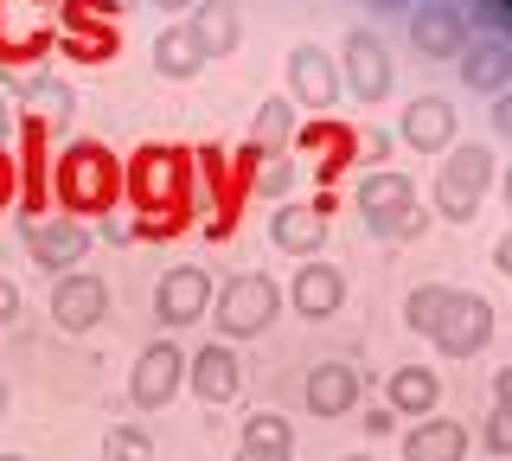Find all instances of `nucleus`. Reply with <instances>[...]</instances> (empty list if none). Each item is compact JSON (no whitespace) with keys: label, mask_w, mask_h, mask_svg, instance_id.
Returning a JSON list of instances; mask_svg holds the SVG:
<instances>
[{"label":"nucleus","mask_w":512,"mask_h":461,"mask_svg":"<svg viewBox=\"0 0 512 461\" xmlns=\"http://www.w3.org/2000/svg\"><path fill=\"white\" fill-rule=\"evenodd\" d=\"M52 135H58V129L39 116V109H26V116L13 122V141H20L13 167H20V212H26V225L52 212V154H58Z\"/></svg>","instance_id":"8"},{"label":"nucleus","mask_w":512,"mask_h":461,"mask_svg":"<svg viewBox=\"0 0 512 461\" xmlns=\"http://www.w3.org/2000/svg\"><path fill=\"white\" fill-rule=\"evenodd\" d=\"M295 154L308 161L320 193H333V186L352 173V161H365V135L352 129V122H340V116H314V122L295 129Z\"/></svg>","instance_id":"7"},{"label":"nucleus","mask_w":512,"mask_h":461,"mask_svg":"<svg viewBox=\"0 0 512 461\" xmlns=\"http://www.w3.org/2000/svg\"><path fill=\"white\" fill-rule=\"evenodd\" d=\"M192 45H199L205 58H231L237 45H244V13H237V0H199L186 20Z\"/></svg>","instance_id":"23"},{"label":"nucleus","mask_w":512,"mask_h":461,"mask_svg":"<svg viewBox=\"0 0 512 461\" xmlns=\"http://www.w3.org/2000/svg\"><path fill=\"white\" fill-rule=\"evenodd\" d=\"M160 13H186V7H199V0H154Z\"/></svg>","instance_id":"42"},{"label":"nucleus","mask_w":512,"mask_h":461,"mask_svg":"<svg viewBox=\"0 0 512 461\" xmlns=\"http://www.w3.org/2000/svg\"><path fill=\"white\" fill-rule=\"evenodd\" d=\"M397 129H404V148H416V154H448L461 122H455V103L448 97H410Z\"/></svg>","instance_id":"20"},{"label":"nucleus","mask_w":512,"mask_h":461,"mask_svg":"<svg viewBox=\"0 0 512 461\" xmlns=\"http://www.w3.org/2000/svg\"><path fill=\"white\" fill-rule=\"evenodd\" d=\"M0 410H7V378H0Z\"/></svg>","instance_id":"46"},{"label":"nucleus","mask_w":512,"mask_h":461,"mask_svg":"<svg viewBox=\"0 0 512 461\" xmlns=\"http://www.w3.org/2000/svg\"><path fill=\"white\" fill-rule=\"evenodd\" d=\"M436 397H442V378L429 365H397L391 385H384V404L397 417H436Z\"/></svg>","instance_id":"27"},{"label":"nucleus","mask_w":512,"mask_h":461,"mask_svg":"<svg viewBox=\"0 0 512 461\" xmlns=\"http://www.w3.org/2000/svg\"><path fill=\"white\" fill-rule=\"evenodd\" d=\"M468 442H474L468 423H455V417H416L404 436H397V449H404V461H461V455H468Z\"/></svg>","instance_id":"22"},{"label":"nucleus","mask_w":512,"mask_h":461,"mask_svg":"<svg viewBox=\"0 0 512 461\" xmlns=\"http://www.w3.org/2000/svg\"><path fill=\"white\" fill-rule=\"evenodd\" d=\"M493 129L512 141V90H500V97H493Z\"/></svg>","instance_id":"37"},{"label":"nucleus","mask_w":512,"mask_h":461,"mask_svg":"<svg viewBox=\"0 0 512 461\" xmlns=\"http://www.w3.org/2000/svg\"><path fill=\"white\" fill-rule=\"evenodd\" d=\"M205 314H212V276H205L199 263L167 269V276H160V289H154V321L167 327V333H180L192 321H205Z\"/></svg>","instance_id":"13"},{"label":"nucleus","mask_w":512,"mask_h":461,"mask_svg":"<svg viewBox=\"0 0 512 461\" xmlns=\"http://www.w3.org/2000/svg\"><path fill=\"white\" fill-rule=\"evenodd\" d=\"M295 180H301V167H295V154H269V161H263V173H256V193H263V199H288V193H295Z\"/></svg>","instance_id":"32"},{"label":"nucleus","mask_w":512,"mask_h":461,"mask_svg":"<svg viewBox=\"0 0 512 461\" xmlns=\"http://www.w3.org/2000/svg\"><path fill=\"white\" fill-rule=\"evenodd\" d=\"M493 180H500V161H493L487 141H455L436 167V186H429V193H436V212L448 225H474V212H480V199H487Z\"/></svg>","instance_id":"3"},{"label":"nucleus","mask_w":512,"mask_h":461,"mask_svg":"<svg viewBox=\"0 0 512 461\" xmlns=\"http://www.w3.org/2000/svg\"><path fill=\"white\" fill-rule=\"evenodd\" d=\"M109 314V282L90 276V269H64L52 282V321L64 333H90L96 321Z\"/></svg>","instance_id":"17"},{"label":"nucleus","mask_w":512,"mask_h":461,"mask_svg":"<svg viewBox=\"0 0 512 461\" xmlns=\"http://www.w3.org/2000/svg\"><path fill=\"white\" fill-rule=\"evenodd\" d=\"M410 45L423 58H461L474 45V26L455 0H423V7L410 13Z\"/></svg>","instance_id":"16"},{"label":"nucleus","mask_w":512,"mask_h":461,"mask_svg":"<svg viewBox=\"0 0 512 461\" xmlns=\"http://www.w3.org/2000/svg\"><path fill=\"white\" fill-rule=\"evenodd\" d=\"M96 461H154V436L135 429V423H116L103 436V455H96Z\"/></svg>","instance_id":"31"},{"label":"nucleus","mask_w":512,"mask_h":461,"mask_svg":"<svg viewBox=\"0 0 512 461\" xmlns=\"http://www.w3.org/2000/svg\"><path fill=\"white\" fill-rule=\"evenodd\" d=\"M116 7H122V13H128V7H135V0H116Z\"/></svg>","instance_id":"48"},{"label":"nucleus","mask_w":512,"mask_h":461,"mask_svg":"<svg viewBox=\"0 0 512 461\" xmlns=\"http://www.w3.org/2000/svg\"><path fill=\"white\" fill-rule=\"evenodd\" d=\"M84 250H90V231H84V218L45 212V218H32V225H26V257L39 263V269H52V276H64V269H77V263H84Z\"/></svg>","instance_id":"15"},{"label":"nucleus","mask_w":512,"mask_h":461,"mask_svg":"<svg viewBox=\"0 0 512 461\" xmlns=\"http://www.w3.org/2000/svg\"><path fill=\"white\" fill-rule=\"evenodd\" d=\"M340 301H346V269L340 263L308 257L288 276V308H295L301 321H327V314H340Z\"/></svg>","instance_id":"19"},{"label":"nucleus","mask_w":512,"mask_h":461,"mask_svg":"<svg viewBox=\"0 0 512 461\" xmlns=\"http://www.w3.org/2000/svg\"><path fill=\"white\" fill-rule=\"evenodd\" d=\"M288 103H301V109H314V116H327L333 97H340V58L333 52H320V45H295L288 52Z\"/></svg>","instance_id":"14"},{"label":"nucleus","mask_w":512,"mask_h":461,"mask_svg":"<svg viewBox=\"0 0 512 461\" xmlns=\"http://www.w3.org/2000/svg\"><path fill=\"white\" fill-rule=\"evenodd\" d=\"M391 429H397V410L391 404H372V410H365V436H391Z\"/></svg>","instance_id":"35"},{"label":"nucleus","mask_w":512,"mask_h":461,"mask_svg":"<svg viewBox=\"0 0 512 461\" xmlns=\"http://www.w3.org/2000/svg\"><path fill=\"white\" fill-rule=\"evenodd\" d=\"M122 199H135V225L116 231L122 244H167L192 225L199 212V167H192V148L180 141H141L122 161Z\"/></svg>","instance_id":"1"},{"label":"nucleus","mask_w":512,"mask_h":461,"mask_svg":"<svg viewBox=\"0 0 512 461\" xmlns=\"http://www.w3.org/2000/svg\"><path fill=\"white\" fill-rule=\"evenodd\" d=\"M340 461H378V455H372V449H359V455H340Z\"/></svg>","instance_id":"45"},{"label":"nucleus","mask_w":512,"mask_h":461,"mask_svg":"<svg viewBox=\"0 0 512 461\" xmlns=\"http://www.w3.org/2000/svg\"><path fill=\"white\" fill-rule=\"evenodd\" d=\"M365 7H378V13H391V7H416V0H365Z\"/></svg>","instance_id":"43"},{"label":"nucleus","mask_w":512,"mask_h":461,"mask_svg":"<svg viewBox=\"0 0 512 461\" xmlns=\"http://www.w3.org/2000/svg\"><path fill=\"white\" fill-rule=\"evenodd\" d=\"M58 52H64V65H109L122 52V26L84 20V13H58Z\"/></svg>","instance_id":"21"},{"label":"nucleus","mask_w":512,"mask_h":461,"mask_svg":"<svg viewBox=\"0 0 512 461\" xmlns=\"http://www.w3.org/2000/svg\"><path fill=\"white\" fill-rule=\"evenodd\" d=\"M122 199V161L109 141L77 135L52 154V205L64 218H109Z\"/></svg>","instance_id":"2"},{"label":"nucleus","mask_w":512,"mask_h":461,"mask_svg":"<svg viewBox=\"0 0 512 461\" xmlns=\"http://www.w3.org/2000/svg\"><path fill=\"white\" fill-rule=\"evenodd\" d=\"M480 449L512 461V410H500V404L487 410V423H480Z\"/></svg>","instance_id":"33"},{"label":"nucleus","mask_w":512,"mask_h":461,"mask_svg":"<svg viewBox=\"0 0 512 461\" xmlns=\"http://www.w3.org/2000/svg\"><path fill=\"white\" fill-rule=\"evenodd\" d=\"M487 340H493V301L487 295H474V289H455V301H448V314H442V327H436V353L442 359H474V353H487Z\"/></svg>","instance_id":"12"},{"label":"nucleus","mask_w":512,"mask_h":461,"mask_svg":"<svg viewBox=\"0 0 512 461\" xmlns=\"http://www.w3.org/2000/svg\"><path fill=\"white\" fill-rule=\"evenodd\" d=\"M493 404L512 410V365H500V372H493Z\"/></svg>","instance_id":"38"},{"label":"nucleus","mask_w":512,"mask_h":461,"mask_svg":"<svg viewBox=\"0 0 512 461\" xmlns=\"http://www.w3.org/2000/svg\"><path fill=\"white\" fill-rule=\"evenodd\" d=\"M493 269L512 276V231H500V244H493Z\"/></svg>","instance_id":"39"},{"label":"nucleus","mask_w":512,"mask_h":461,"mask_svg":"<svg viewBox=\"0 0 512 461\" xmlns=\"http://www.w3.org/2000/svg\"><path fill=\"white\" fill-rule=\"evenodd\" d=\"M301 397H308L314 417H346V410L359 404V372H352L346 359H327V365H314V372H308Z\"/></svg>","instance_id":"25"},{"label":"nucleus","mask_w":512,"mask_h":461,"mask_svg":"<svg viewBox=\"0 0 512 461\" xmlns=\"http://www.w3.org/2000/svg\"><path fill=\"white\" fill-rule=\"evenodd\" d=\"M13 122H20V116H13V103H7V90H0V141H7V135H13Z\"/></svg>","instance_id":"41"},{"label":"nucleus","mask_w":512,"mask_h":461,"mask_svg":"<svg viewBox=\"0 0 512 461\" xmlns=\"http://www.w3.org/2000/svg\"><path fill=\"white\" fill-rule=\"evenodd\" d=\"M186 385L199 404H231L237 391H244V359H237V346L231 340H212V346H199V353L186 359Z\"/></svg>","instance_id":"18"},{"label":"nucleus","mask_w":512,"mask_h":461,"mask_svg":"<svg viewBox=\"0 0 512 461\" xmlns=\"http://www.w3.org/2000/svg\"><path fill=\"white\" fill-rule=\"evenodd\" d=\"M340 84L359 103H384V97H391V84H397L391 45H384L372 26H352V33H346V45H340Z\"/></svg>","instance_id":"9"},{"label":"nucleus","mask_w":512,"mask_h":461,"mask_svg":"<svg viewBox=\"0 0 512 461\" xmlns=\"http://www.w3.org/2000/svg\"><path fill=\"white\" fill-rule=\"evenodd\" d=\"M154 71L173 77V84H186V77L205 71V52L192 45L186 26H160V33H154Z\"/></svg>","instance_id":"28"},{"label":"nucleus","mask_w":512,"mask_h":461,"mask_svg":"<svg viewBox=\"0 0 512 461\" xmlns=\"http://www.w3.org/2000/svg\"><path fill=\"white\" fill-rule=\"evenodd\" d=\"M391 154V135H365V161H384Z\"/></svg>","instance_id":"40"},{"label":"nucleus","mask_w":512,"mask_h":461,"mask_svg":"<svg viewBox=\"0 0 512 461\" xmlns=\"http://www.w3.org/2000/svg\"><path fill=\"white\" fill-rule=\"evenodd\" d=\"M276 314H282V289L263 269H244V276H231L218 289V333L224 340H256V333L276 327Z\"/></svg>","instance_id":"6"},{"label":"nucleus","mask_w":512,"mask_h":461,"mask_svg":"<svg viewBox=\"0 0 512 461\" xmlns=\"http://www.w3.org/2000/svg\"><path fill=\"white\" fill-rule=\"evenodd\" d=\"M448 301H455V289H448V282H416V289L404 295V327H410V333H423V340H436Z\"/></svg>","instance_id":"30"},{"label":"nucleus","mask_w":512,"mask_h":461,"mask_svg":"<svg viewBox=\"0 0 512 461\" xmlns=\"http://www.w3.org/2000/svg\"><path fill=\"white\" fill-rule=\"evenodd\" d=\"M0 461H32V455H0Z\"/></svg>","instance_id":"47"},{"label":"nucleus","mask_w":512,"mask_h":461,"mask_svg":"<svg viewBox=\"0 0 512 461\" xmlns=\"http://www.w3.org/2000/svg\"><path fill=\"white\" fill-rule=\"evenodd\" d=\"M455 65H461V84L468 90L500 97V90H512V39H474Z\"/></svg>","instance_id":"24"},{"label":"nucleus","mask_w":512,"mask_h":461,"mask_svg":"<svg viewBox=\"0 0 512 461\" xmlns=\"http://www.w3.org/2000/svg\"><path fill=\"white\" fill-rule=\"evenodd\" d=\"M327 218H333V193H320V199H282L276 212H269V244L308 263V257H320V244H327Z\"/></svg>","instance_id":"11"},{"label":"nucleus","mask_w":512,"mask_h":461,"mask_svg":"<svg viewBox=\"0 0 512 461\" xmlns=\"http://www.w3.org/2000/svg\"><path fill=\"white\" fill-rule=\"evenodd\" d=\"M359 218H365V231L372 237H416V231H429V218H423V199H416V180L410 173H372V180H359Z\"/></svg>","instance_id":"4"},{"label":"nucleus","mask_w":512,"mask_h":461,"mask_svg":"<svg viewBox=\"0 0 512 461\" xmlns=\"http://www.w3.org/2000/svg\"><path fill=\"white\" fill-rule=\"evenodd\" d=\"M500 199H506V205H512V167H506V173H500Z\"/></svg>","instance_id":"44"},{"label":"nucleus","mask_w":512,"mask_h":461,"mask_svg":"<svg viewBox=\"0 0 512 461\" xmlns=\"http://www.w3.org/2000/svg\"><path fill=\"white\" fill-rule=\"evenodd\" d=\"M13 314H20V282H7V276H0V327H7Z\"/></svg>","instance_id":"36"},{"label":"nucleus","mask_w":512,"mask_h":461,"mask_svg":"<svg viewBox=\"0 0 512 461\" xmlns=\"http://www.w3.org/2000/svg\"><path fill=\"white\" fill-rule=\"evenodd\" d=\"M20 199V167H13V154H7V141H0V212Z\"/></svg>","instance_id":"34"},{"label":"nucleus","mask_w":512,"mask_h":461,"mask_svg":"<svg viewBox=\"0 0 512 461\" xmlns=\"http://www.w3.org/2000/svg\"><path fill=\"white\" fill-rule=\"evenodd\" d=\"M58 52V0H0V65L26 71Z\"/></svg>","instance_id":"5"},{"label":"nucleus","mask_w":512,"mask_h":461,"mask_svg":"<svg viewBox=\"0 0 512 461\" xmlns=\"http://www.w3.org/2000/svg\"><path fill=\"white\" fill-rule=\"evenodd\" d=\"M231 461H295V429H288V417H276V410H250Z\"/></svg>","instance_id":"26"},{"label":"nucleus","mask_w":512,"mask_h":461,"mask_svg":"<svg viewBox=\"0 0 512 461\" xmlns=\"http://www.w3.org/2000/svg\"><path fill=\"white\" fill-rule=\"evenodd\" d=\"M180 385H186V353L173 346V333H167V340H148L135 353V372H128V397H135V410L173 404Z\"/></svg>","instance_id":"10"},{"label":"nucleus","mask_w":512,"mask_h":461,"mask_svg":"<svg viewBox=\"0 0 512 461\" xmlns=\"http://www.w3.org/2000/svg\"><path fill=\"white\" fill-rule=\"evenodd\" d=\"M295 129H301V122H295V103H288V97L256 103V116H250V141H256L263 154H288V148H295Z\"/></svg>","instance_id":"29"}]
</instances>
